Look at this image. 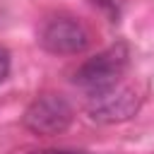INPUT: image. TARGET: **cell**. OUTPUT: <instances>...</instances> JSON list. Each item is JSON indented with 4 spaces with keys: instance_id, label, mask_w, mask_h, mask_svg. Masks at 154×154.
<instances>
[{
    "instance_id": "6",
    "label": "cell",
    "mask_w": 154,
    "mask_h": 154,
    "mask_svg": "<svg viewBox=\"0 0 154 154\" xmlns=\"http://www.w3.org/2000/svg\"><path fill=\"white\" fill-rule=\"evenodd\" d=\"M29 154H84V152H75V149H36Z\"/></svg>"
},
{
    "instance_id": "7",
    "label": "cell",
    "mask_w": 154,
    "mask_h": 154,
    "mask_svg": "<svg viewBox=\"0 0 154 154\" xmlns=\"http://www.w3.org/2000/svg\"><path fill=\"white\" fill-rule=\"evenodd\" d=\"M94 2H113V0H94Z\"/></svg>"
},
{
    "instance_id": "2",
    "label": "cell",
    "mask_w": 154,
    "mask_h": 154,
    "mask_svg": "<svg viewBox=\"0 0 154 154\" xmlns=\"http://www.w3.org/2000/svg\"><path fill=\"white\" fill-rule=\"evenodd\" d=\"M38 43L43 51L55 53V55H72L82 53L89 43V34L70 14H53L46 17L38 26Z\"/></svg>"
},
{
    "instance_id": "5",
    "label": "cell",
    "mask_w": 154,
    "mask_h": 154,
    "mask_svg": "<svg viewBox=\"0 0 154 154\" xmlns=\"http://www.w3.org/2000/svg\"><path fill=\"white\" fill-rule=\"evenodd\" d=\"M7 75H10V53L0 46V84L5 82Z\"/></svg>"
},
{
    "instance_id": "3",
    "label": "cell",
    "mask_w": 154,
    "mask_h": 154,
    "mask_svg": "<svg viewBox=\"0 0 154 154\" xmlns=\"http://www.w3.org/2000/svg\"><path fill=\"white\" fill-rule=\"evenodd\" d=\"M22 123L34 135H43V137L60 135L72 123V106L60 94H43L29 103Z\"/></svg>"
},
{
    "instance_id": "4",
    "label": "cell",
    "mask_w": 154,
    "mask_h": 154,
    "mask_svg": "<svg viewBox=\"0 0 154 154\" xmlns=\"http://www.w3.org/2000/svg\"><path fill=\"white\" fill-rule=\"evenodd\" d=\"M140 99L132 89L113 84L103 91L89 94V116L99 123H120L135 116Z\"/></svg>"
},
{
    "instance_id": "1",
    "label": "cell",
    "mask_w": 154,
    "mask_h": 154,
    "mask_svg": "<svg viewBox=\"0 0 154 154\" xmlns=\"http://www.w3.org/2000/svg\"><path fill=\"white\" fill-rule=\"evenodd\" d=\"M125 67H128V48L123 43H116V46L101 51L99 55L89 58L87 63H82L75 72V84H79L89 94L103 91V89L118 84Z\"/></svg>"
}]
</instances>
